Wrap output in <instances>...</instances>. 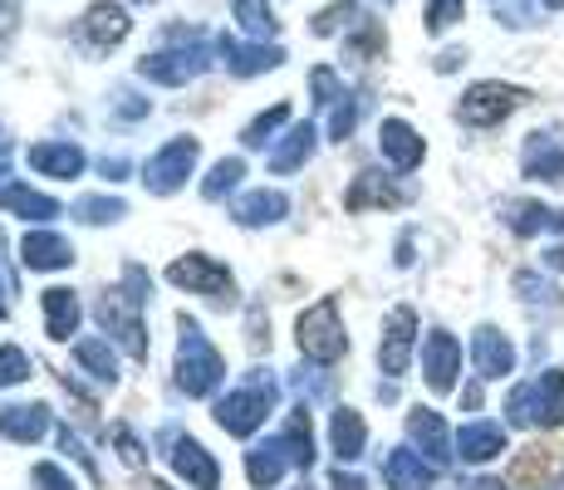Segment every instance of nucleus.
Listing matches in <instances>:
<instances>
[{"label": "nucleus", "mask_w": 564, "mask_h": 490, "mask_svg": "<svg viewBox=\"0 0 564 490\" xmlns=\"http://www.w3.org/2000/svg\"><path fill=\"white\" fill-rule=\"evenodd\" d=\"M35 486L40 490H79V486H74V476H64L54 461H40L35 466Z\"/></svg>", "instance_id": "obj_44"}, {"label": "nucleus", "mask_w": 564, "mask_h": 490, "mask_svg": "<svg viewBox=\"0 0 564 490\" xmlns=\"http://www.w3.org/2000/svg\"><path fill=\"white\" fill-rule=\"evenodd\" d=\"M457 20H466V0H427V35H447Z\"/></svg>", "instance_id": "obj_40"}, {"label": "nucleus", "mask_w": 564, "mask_h": 490, "mask_svg": "<svg viewBox=\"0 0 564 490\" xmlns=\"http://www.w3.org/2000/svg\"><path fill=\"white\" fill-rule=\"evenodd\" d=\"M408 437L427 451L432 466H447L452 456H457V442H452L447 422H442V412H432V407H412L408 412Z\"/></svg>", "instance_id": "obj_15"}, {"label": "nucleus", "mask_w": 564, "mask_h": 490, "mask_svg": "<svg viewBox=\"0 0 564 490\" xmlns=\"http://www.w3.org/2000/svg\"><path fill=\"white\" fill-rule=\"evenodd\" d=\"M462 59H466V54H462V50H447V54H442V59H437V69H442V74H447V69H457V64H462Z\"/></svg>", "instance_id": "obj_49"}, {"label": "nucleus", "mask_w": 564, "mask_h": 490, "mask_svg": "<svg viewBox=\"0 0 564 490\" xmlns=\"http://www.w3.org/2000/svg\"><path fill=\"white\" fill-rule=\"evenodd\" d=\"M25 378H30V358H25V348L6 344V348H0V388H15V383H25Z\"/></svg>", "instance_id": "obj_41"}, {"label": "nucleus", "mask_w": 564, "mask_h": 490, "mask_svg": "<svg viewBox=\"0 0 564 490\" xmlns=\"http://www.w3.org/2000/svg\"><path fill=\"white\" fill-rule=\"evenodd\" d=\"M506 422H511V427H560L564 422V368H550V373L511 388V398H506Z\"/></svg>", "instance_id": "obj_3"}, {"label": "nucleus", "mask_w": 564, "mask_h": 490, "mask_svg": "<svg viewBox=\"0 0 564 490\" xmlns=\"http://www.w3.org/2000/svg\"><path fill=\"white\" fill-rule=\"evenodd\" d=\"M20 265L25 270H69L74 246L54 231H30L25 241H20Z\"/></svg>", "instance_id": "obj_21"}, {"label": "nucleus", "mask_w": 564, "mask_h": 490, "mask_svg": "<svg viewBox=\"0 0 564 490\" xmlns=\"http://www.w3.org/2000/svg\"><path fill=\"white\" fill-rule=\"evenodd\" d=\"M50 432V407L45 402H15V407H0V437L15 446H35Z\"/></svg>", "instance_id": "obj_20"}, {"label": "nucleus", "mask_w": 564, "mask_h": 490, "mask_svg": "<svg viewBox=\"0 0 564 490\" xmlns=\"http://www.w3.org/2000/svg\"><path fill=\"white\" fill-rule=\"evenodd\" d=\"M40 304H45V334L50 339H69V334H79V319H84V309H79V294L74 290H45L40 294Z\"/></svg>", "instance_id": "obj_25"}, {"label": "nucleus", "mask_w": 564, "mask_h": 490, "mask_svg": "<svg viewBox=\"0 0 564 490\" xmlns=\"http://www.w3.org/2000/svg\"><path fill=\"white\" fill-rule=\"evenodd\" d=\"M329 490H368V486H364V476H354V471H344L339 466V471L329 476Z\"/></svg>", "instance_id": "obj_47"}, {"label": "nucleus", "mask_w": 564, "mask_h": 490, "mask_svg": "<svg viewBox=\"0 0 564 490\" xmlns=\"http://www.w3.org/2000/svg\"><path fill=\"white\" fill-rule=\"evenodd\" d=\"M354 123H359V104H354V98L344 94L339 104L329 108V138H334V143H344V138L354 133Z\"/></svg>", "instance_id": "obj_42"}, {"label": "nucleus", "mask_w": 564, "mask_h": 490, "mask_svg": "<svg viewBox=\"0 0 564 490\" xmlns=\"http://www.w3.org/2000/svg\"><path fill=\"white\" fill-rule=\"evenodd\" d=\"M383 481H388V490H432L437 466H432L422 451H412V446H398V451H388V461H383Z\"/></svg>", "instance_id": "obj_18"}, {"label": "nucleus", "mask_w": 564, "mask_h": 490, "mask_svg": "<svg viewBox=\"0 0 564 490\" xmlns=\"http://www.w3.org/2000/svg\"><path fill=\"white\" fill-rule=\"evenodd\" d=\"M295 344H300V353H305L310 363H319V368L339 363V358L349 353V334H344L339 300H334V294H324L319 304H310V309L300 314V324H295Z\"/></svg>", "instance_id": "obj_4"}, {"label": "nucleus", "mask_w": 564, "mask_h": 490, "mask_svg": "<svg viewBox=\"0 0 564 490\" xmlns=\"http://www.w3.org/2000/svg\"><path fill=\"white\" fill-rule=\"evenodd\" d=\"M206 69H212V50H206L202 40H192L187 50H158V54L138 59V74L153 84H167V89H182V84L202 79Z\"/></svg>", "instance_id": "obj_7"}, {"label": "nucleus", "mask_w": 564, "mask_h": 490, "mask_svg": "<svg viewBox=\"0 0 564 490\" xmlns=\"http://www.w3.org/2000/svg\"><path fill=\"white\" fill-rule=\"evenodd\" d=\"M545 270H564V246H550L545 250Z\"/></svg>", "instance_id": "obj_50"}, {"label": "nucleus", "mask_w": 564, "mask_h": 490, "mask_svg": "<svg viewBox=\"0 0 564 490\" xmlns=\"http://www.w3.org/2000/svg\"><path fill=\"white\" fill-rule=\"evenodd\" d=\"M403 202H408V192L393 187L383 172H359L354 187L344 192V206H349V211H368V206H403Z\"/></svg>", "instance_id": "obj_24"}, {"label": "nucleus", "mask_w": 564, "mask_h": 490, "mask_svg": "<svg viewBox=\"0 0 564 490\" xmlns=\"http://www.w3.org/2000/svg\"><path fill=\"white\" fill-rule=\"evenodd\" d=\"M329 446H334V456H339V466L344 461H359V456H364L368 427H364V417L354 407H334V417H329Z\"/></svg>", "instance_id": "obj_27"}, {"label": "nucleus", "mask_w": 564, "mask_h": 490, "mask_svg": "<svg viewBox=\"0 0 564 490\" xmlns=\"http://www.w3.org/2000/svg\"><path fill=\"white\" fill-rule=\"evenodd\" d=\"M525 89H516V84H501V79H481V84H471V89L462 94V104H457V118L462 123H471V128H496V123H506V118L516 113L520 104H525Z\"/></svg>", "instance_id": "obj_6"}, {"label": "nucleus", "mask_w": 564, "mask_h": 490, "mask_svg": "<svg viewBox=\"0 0 564 490\" xmlns=\"http://www.w3.org/2000/svg\"><path fill=\"white\" fill-rule=\"evenodd\" d=\"M501 451H506L501 422H466V427L457 432V456L466 466H486V461H496Z\"/></svg>", "instance_id": "obj_22"}, {"label": "nucleus", "mask_w": 564, "mask_h": 490, "mask_svg": "<svg viewBox=\"0 0 564 490\" xmlns=\"http://www.w3.org/2000/svg\"><path fill=\"white\" fill-rule=\"evenodd\" d=\"M25 162L40 172V177L69 182V177H79L84 172V148H74V143H35L25 152Z\"/></svg>", "instance_id": "obj_23"}, {"label": "nucleus", "mask_w": 564, "mask_h": 490, "mask_svg": "<svg viewBox=\"0 0 564 490\" xmlns=\"http://www.w3.org/2000/svg\"><path fill=\"white\" fill-rule=\"evenodd\" d=\"M231 15H236V25H241L246 35L256 40V45H265V35H275V30H280V20H275V10H270V0H236Z\"/></svg>", "instance_id": "obj_33"}, {"label": "nucleus", "mask_w": 564, "mask_h": 490, "mask_svg": "<svg viewBox=\"0 0 564 490\" xmlns=\"http://www.w3.org/2000/svg\"><path fill=\"white\" fill-rule=\"evenodd\" d=\"M516 290H520V300H525V304H550V309L560 304V290L550 285L545 275H535V270H520V275H516Z\"/></svg>", "instance_id": "obj_39"}, {"label": "nucleus", "mask_w": 564, "mask_h": 490, "mask_svg": "<svg viewBox=\"0 0 564 490\" xmlns=\"http://www.w3.org/2000/svg\"><path fill=\"white\" fill-rule=\"evenodd\" d=\"M74 358H79V368L94 373L99 383H118V358H113V348H108V339H79L74 344Z\"/></svg>", "instance_id": "obj_34"}, {"label": "nucleus", "mask_w": 564, "mask_h": 490, "mask_svg": "<svg viewBox=\"0 0 564 490\" xmlns=\"http://www.w3.org/2000/svg\"><path fill=\"white\" fill-rule=\"evenodd\" d=\"M285 211H290V202H285V192H246L241 202L231 206V216H236V226H275V221H285Z\"/></svg>", "instance_id": "obj_26"}, {"label": "nucleus", "mask_w": 564, "mask_h": 490, "mask_svg": "<svg viewBox=\"0 0 564 490\" xmlns=\"http://www.w3.org/2000/svg\"><path fill=\"white\" fill-rule=\"evenodd\" d=\"M412 344H417V314L408 304H398L383 324V344H378V368L388 378H403L408 363H412Z\"/></svg>", "instance_id": "obj_11"}, {"label": "nucleus", "mask_w": 564, "mask_h": 490, "mask_svg": "<svg viewBox=\"0 0 564 490\" xmlns=\"http://www.w3.org/2000/svg\"><path fill=\"white\" fill-rule=\"evenodd\" d=\"M15 15H20V0H0V40L15 30Z\"/></svg>", "instance_id": "obj_48"}, {"label": "nucleus", "mask_w": 564, "mask_h": 490, "mask_svg": "<svg viewBox=\"0 0 564 490\" xmlns=\"http://www.w3.org/2000/svg\"><path fill=\"white\" fill-rule=\"evenodd\" d=\"M74 216L89 226H104V221H118V216H128V206L118 202V196H84L79 206H74Z\"/></svg>", "instance_id": "obj_38"}, {"label": "nucleus", "mask_w": 564, "mask_h": 490, "mask_svg": "<svg viewBox=\"0 0 564 490\" xmlns=\"http://www.w3.org/2000/svg\"><path fill=\"white\" fill-rule=\"evenodd\" d=\"M314 104H339V98H344V89H339V79H334V69H314Z\"/></svg>", "instance_id": "obj_43"}, {"label": "nucleus", "mask_w": 564, "mask_h": 490, "mask_svg": "<svg viewBox=\"0 0 564 490\" xmlns=\"http://www.w3.org/2000/svg\"><path fill=\"white\" fill-rule=\"evenodd\" d=\"M167 280H172L177 290H187V294H206V300H231V294H236L231 270H226L221 260L202 255V250H192V255L172 260V265H167Z\"/></svg>", "instance_id": "obj_9"}, {"label": "nucleus", "mask_w": 564, "mask_h": 490, "mask_svg": "<svg viewBox=\"0 0 564 490\" xmlns=\"http://www.w3.org/2000/svg\"><path fill=\"white\" fill-rule=\"evenodd\" d=\"M540 6H550V10H560V6H564V0H540Z\"/></svg>", "instance_id": "obj_52"}, {"label": "nucleus", "mask_w": 564, "mask_h": 490, "mask_svg": "<svg viewBox=\"0 0 564 490\" xmlns=\"http://www.w3.org/2000/svg\"><path fill=\"white\" fill-rule=\"evenodd\" d=\"M241 177H246V162L241 157H221L212 172H206L202 196H206V202H221L226 192H236V182H241Z\"/></svg>", "instance_id": "obj_35"}, {"label": "nucleus", "mask_w": 564, "mask_h": 490, "mask_svg": "<svg viewBox=\"0 0 564 490\" xmlns=\"http://www.w3.org/2000/svg\"><path fill=\"white\" fill-rule=\"evenodd\" d=\"M314 143H319V133H314V123H295L285 133V143H280L275 152H270V172H295V167H305V162L314 157Z\"/></svg>", "instance_id": "obj_29"}, {"label": "nucleus", "mask_w": 564, "mask_h": 490, "mask_svg": "<svg viewBox=\"0 0 564 490\" xmlns=\"http://www.w3.org/2000/svg\"><path fill=\"white\" fill-rule=\"evenodd\" d=\"M364 10L354 6V0H339V6H329V10H319L314 15V35H339V30H354V25H364Z\"/></svg>", "instance_id": "obj_36"}, {"label": "nucleus", "mask_w": 564, "mask_h": 490, "mask_svg": "<svg viewBox=\"0 0 564 490\" xmlns=\"http://www.w3.org/2000/svg\"><path fill=\"white\" fill-rule=\"evenodd\" d=\"M216 54L226 59V69L251 79V74H265V69H280L285 64V50L280 45H241L236 35H221L216 40Z\"/></svg>", "instance_id": "obj_16"}, {"label": "nucleus", "mask_w": 564, "mask_h": 490, "mask_svg": "<svg viewBox=\"0 0 564 490\" xmlns=\"http://www.w3.org/2000/svg\"><path fill=\"white\" fill-rule=\"evenodd\" d=\"M422 378H427L432 392H452L462 378V344L452 339L447 329H432L427 344H422Z\"/></svg>", "instance_id": "obj_13"}, {"label": "nucleus", "mask_w": 564, "mask_h": 490, "mask_svg": "<svg viewBox=\"0 0 564 490\" xmlns=\"http://www.w3.org/2000/svg\"><path fill=\"white\" fill-rule=\"evenodd\" d=\"M560 157H564V148L555 143V138H550V133H530V143H525V157H520V167H525V177L550 182V177H555V167H560Z\"/></svg>", "instance_id": "obj_32"}, {"label": "nucleus", "mask_w": 564, "mask_h": 490, "mask_svg": "<svg viewBox=\"0 0 564 490\" xmlns=\"http://www.w3.org/2000/svg\"><path fill=\"white\" fill-rule=\"evenodd\" d=\"M275 446L285 451V461L295 466V471H310L314 466V432H310V412L305 407L290 412V422H285V432L275 437Z\"/></svg>", "instance_id": "obj_28"}, {"label": "nucleus", "mask_w": 564, "mask_h": 490, "mask_svg": "<svg viewBox=\"0 0 564 490\" xmlns=\"http://www.w3.org/2000/svg\"><path fill=\"white\" fill-rule=\"evenodd\" d=\"M550 182H564V157H560V167H555V177H550Z\"/></svg>", "instance_id": "obj_51"}, {"label": "nucleus", "mask_w": 564, "mask_h": 490, "mask_svg": "<svg viewBox=\"0 0 564 490\" xmlns=\"http://www.w3.org/2000/svg\"><path fill=\"white\" fill-rule=\"evenodd\" d=\"M471 363H476V373H481L486 383L511 378L516 373V344L506 339L496 324H481V329L471 334Z\"/></svg>", "instance_id": "obj_14"}, {"label": "nucleus", "mask_w": 564, "mask_h": 490, "mask_svg": "<svg viewBox=\"0 0 564 490\" xmlns=\"http://www.w3.org/2000/svg\"><path fill=\"white\" fill-rule=\"evenodd\" d=\"M143 300H148V275L138 265H128V290H108L94 314L118 344L128 348V358L148 363V334H143Z\"/></svg>", "instance_id": "obj_1"}, {"label": "nucleus", "mask_w": 564, "mask_h": 490, "mask_svg": "<svg viewBox=\"0 0 564 490\" xmlns=\"http://www.w3.org/2000/svg\"><path fill=\"white\" fill-rule=\"evenodd\" d=\"M128 30H133V20H128V6H118V0H94V6L84 10V20H79V40L89 50L123 45Z\"/></svg>", "instance_id": "obj_12"}, {"label": "nucleus", "mask_w": 564, "mask_h": 490, "mask_svg": "<svg viewBox=\"0 0 564 490\" xmlns=\"http://www.w3.org/2000/svg\"><path fill=\"white\" fill-rule=\"evenodd\" d=\"M506 226H511L516 236L564 231V211H550L545 202H511V206H506Z\"/></svg>", "instance_id": "obj_30"}, {"label": "nucleus", "mask_w": 564, "mask_h": 490, "mask_svg": "<svg viewBox=\"0 0 564 490\" xmlns=\"http://www.w3.org/2000/svg\"><path fill=\"white\" fill-rule=\"evenodd\" d=\"M133 6H153V0H133Z\"/></svg>", "instance_id": "obj_53"}, {"label": "nucleus", "mask_w": 564, "mask_h": 490, "mask_svg": "<svg viewBox=\"0 0 564 490\" xmlns=\"http://www.w3.org/2000/svg\"><path fill=\"white\" fill-rule=\"evenodd\" d=\"M378 148H383V157L393 162L398 172L422 167V157H427V143H422L417 128L403 123V118H383V128H378Z\"/></svg>", "instance_id": "obj_17"}, {"label": "nucleus", "mask_w": 564, "mask_h": 490, "mask_svg": "<svg viewBox=\"0 0 564 490\" xmlns=\"http://www.w3.org/2000/svg\"><path fill=\"white\" fill-rule=\"evenodd\" d=\"M285 123H290V104H275L270 113H260V118H251V123H246L241 143H246V148H265L270 138H275V128H285Z\"/></svg>", "instance_id": "obj_37"}, {"label": "nucleus", "mask_w": 564, "mask_h": 490, "mask_svg": "<svg viewBox=\"0 0 564 490\" xmlns=\"http://www.w3.org/2000/svg\"><path fill=\"white\" fill-rule=\"evenodd\" d=\"M177 329H182V339H177V388L187 392V398H206V392H216V383L226 378V363L212 348V339L202 334L197 319L182 314Z\"/></svg>", "instance_id": "obj_2"}, {"label": "nucleus", "mask_w": 564, "mask_h": 490, "mask_svg": "<svg viewBox=\"0 0 564 490\" xmlns=\"http://www.w3.org/2000/svg\"><path fill=\"white\" fill-rule=\"evenodd\" d=\"M15 309V275H10V265H6V241H0V319Z\"/></svg>", "instance_id": "obj_45"}, {"label": "nucleus", "mask_w": 564, "mask_h": 490, "mask_svg": "<svg viewBox=\"0 0 564 490\" xmlns=\"http://www.w3.org/2000/svg\"><path fill=\"white\" fill-rule=\"evenodd\" d=\"M285 451H280L275 442H265V446H251L246 451V476H251V486L256 490H275L280 486V476H285Z\"/></svg>", "instance_id": "obj_31"}, {"label": "nucleus", "mask_w": 564, "mask_h": 490, "mask_svg": "<svg viewBox=\"0 0 564 490\" xmlns=\"http://www.w3.org/2000/svg\"><path fill=\"white\" fill-rule=\"evenodd\" d=\"M162 446H167L172 471H177L192 490H216L221 486V466L212 461V451H206L202 442L182 437V432H162Z\"/></svg>", "instance_id": "obj_10"}, {"label": "nucleus", "mask_w": 564, "mask_h": 490, "mask_svg": "<svg viewBox=\"0 0 564 490\" xmlns=\"http://www.w3.org/2000/svg\"><path fill=\"white\" fill-rule=\"evenodd\" d=\"M0 206H6V211H15V216H25V221H54V216L64 211V206L54 202V196L20 187V182L10 177L6 162H0Z\"/></svg>", "instance_id": "obj_19"}, {"label": "nucleus", "mask_w": 564, "mask_h": 490, "mask_svg": "<svg viewBox=\"0 0 564 490\" xmlns=\"http://www.w3.org/2000/svg\"><path fill=\"white\" fill-rule=\"evenodd\" d=\"M197 157H202L197 138H172L167 148L148 157V167H143L148 192H158V196L182 192V187H187V177H192V167H197Z\"/></svg>", "instance_id": "obj_8"}, {"label": "nucleus", "mask_w": 564, "mask_h": 490, "mask_svg": "<svg viewBox=\"0 0 564 490\" xmlns=\"http://www.w3.org/2000/svg\"><path fill=\"white\" fill-rule=\"evenodd\" d=\"M113 446H118V456H123L128 466H143V446L128 437V427H113Z\"/></svg>", "instance_id": "obj_46"}, {"label": "nucleus", "mask_w": 564, "mask_h": 490, "mask_svg": "<svg viewBox=\"0 0 564 490\" xmlns=\"http://www.w3.org/2000/svg\"><path fill=\"white\" fill-rule=\"evenodd\" d=\"M270 407H275V383H270L265 373H256L251 383L231 388L216 402V427H221L226 437H251V432L265 427Z\"/></svg>", "instance_id": "obj_5"}]
</instances>
